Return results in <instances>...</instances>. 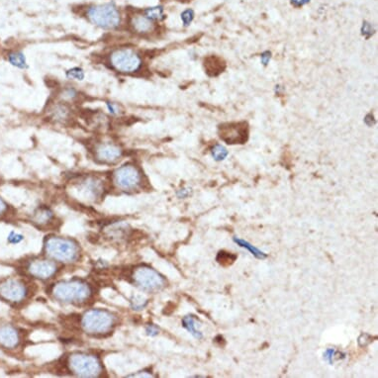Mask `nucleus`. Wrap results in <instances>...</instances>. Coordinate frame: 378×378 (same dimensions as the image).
I'll return each instance as SVG.
<instances>
[{
	"label": "nucleus",
	"instance_id": "nucleus-1",
	"mask_svg": "<svg viewBox=\"0 0 378 378\" xmlns=\"http://www.w3.org/2000/svg\"><path fill=\"white\" fill-rule=\"evenodd\" d=\"M48 293L57 303L81 307L92 303L95 289L84 279L73 278L54 282L50 286Z\"/></svg>",
	"mask_w": 378,
	"mask_h": 378
},
{
	"label": "nucleus",
	"instance_id": "nucleus-2",
	"mask_svg": "<svg viewBox=\"0 0 378 378\" xmlns=\"http://www.w3.org/2000/svg\"><path fill=\"white\" fill-rule=\"evenodd\" d=\"M83 333L93 338L110 335L118 324V316L106 309L86 310L79 320Z\"/></svg>",
	"mask_w": 378,
	"mask_h": 378
},
{
	"label": "nucleus",
	"instance_id": "nucleus-3",
	"mask_svg": "<svg viewBox=\"0 0 378 378\" xmlns=\"http://www.w3.org/2000/svg\"><path fill=\"white\" fill-rule=\"evenodd\" d=\"M43 252L45 256L64 265L77 263L81 255L80 245L74 239L56 235L46 237Z\"/></svg>",
	"mask_w": 378,
	"mask_h": 378
},
{
	"label": "nucleus",
	"instance_id": "nucleus-4",
	"mask_svg": "<svg viewBox=\"0 0 378 378\" xmlns=\"http://www.w3.org/2000/svg\"><path fill=\"white\" fill-rule=\"evenodd\" d=\"M105 63L111 71L124 75H134L144 66L142 54L130 47L112 49L106 55Z\"/></svg>",
	"mask_w": 378,
	"mask_h": 378
},
{
	"label": "nucleus",
	"instance_id": "nucleus-5",
	"mask_svg": "<svg viewBox=\"0 0 378 378\" xmlns=\"http://www.w3.org/2000/svg\"><path fill=\"white\" fill-rule=\"evenodd\" d=\"M112 186L123 193H135L146 186L142 168L133 162H128L116 167L110 177Z\"/></svg>",
	"mask_w": 378,
	"mask_h": 378
},
{
	"label": "nucleus",
	"instance_id": "nucleus-6",
	"mask_svg": "<svg viewBox=\"0 0 378 378\" xmlns=\"http://www.w3.org/2000/svg\"><path fill=\"white\" fill-rule=\"evenodd\" d=\"M67 370L74 376L84 378L101 377L104 372L100 358L94 354L85 352H73L65 360Z\"/></svg>",
	"mask_w": 378,
	"mask_h": 378
},
{
	"label": "nucleus",
	"instance_id": "nucleus-7",
	"mask_svg": "<svg viewBox=\"0 0 378 378\" xmlns=\"http://www.w3.org/2000/svg\"><path fill=\"white\" fill-rule=\"evenodd\" d=\"M84 17L93 26L106 31L117 30L123 22L121 11L115 2L90 5L85 9Z\"/></svg>",
	"mask_w": 378,
	"mask_h": 378
},
{
	"label": "nucleus",
	"instance_id": "nucleus-8",
	"mask_svg": "<svg viewBox=\"0 0 378 378\" xmlns=\"http://www.w3.org/2000/svg\"><path fill=\"white\" fill-rule=\"evenodd\" d=\"M129 281L141 291L147 293H158L167 286L165 277L147 265L134 267L129 273Z\"/></svg>",
	"mask_w": 378,
	"mask_h": 378
},
{
	"label": "nucleus",
	"instance_id": "nucleus-9",
	"mask_svg": "<svg viewBox=\"0 0 378 378\" xmlns=\"http://www.w3.org/2000/svg\"><path fill=\"white\" fill-rule=\"evenodd\" d=\"M72 189L76 198L91 203L100 201L107 191L106 182L102 178L94 174H85L77 178L72 181Z\"/></svg>",
	"mask_w": 378,
	"mask_h": 378
},
{
	"label": "nucleus",
	"instance_id": "nucleus-10",
	"mask_svg": "<svg viewBox=\"0 0 378 378\" xmlns=\"http://www.w3.org/2000/svg\"><path fill=\"white\" fill-rule=\"evenodd\" d=\"M30 295V287L22 279L7 278L0 281V298L12 304L19 305Z\"/></svg>",
	"mask_w": 378,
	"mask_h": 378
},
{
	"label": "nucleus",
	"instance_id": "nucleus-11",
	"mask_svg": "<svg viewBox=\"0 0 378 378\" xmlns=\"http://www.w3.org/2000/svg\"><path fill=\"white\" fill-rule=\"evenodd\" d=\"M90 152L97 163L105 165L116 164L124 157V149L121 144L111 141L96 142Z\"/></svg>",
	"mask_w": 378,
	"mask_h": 378
},
{
	"label": "nucleus",
	"instance_id": "nucleus-12",
	"mask_svg": "<svg viewBox=\"0 0 378 378\" xmlns=\"http://www.w3.org/2000/svg\"><path fill=\"white\" fill-rule=\"evenodd\" d=\"M60 268L54 260L47 257H33L24 266V271L32 278L48 281L59 272Z\"/></svg>",
	"mask_w": 378,
	"mask_h": 378
},
{
	"label": "nucleus",
	"instance_id": "nucleus-13",
	"mask_svg": "<svg viewBox=\"0 0 378 378\" xmlns=\"http://www.w3.org/2000/svg\"><path fill=\"white\" fill-rule=\"evenodd\" d=\"M128 26L133 34L141 37H146L153 34L156 29V23L143 13L132 14L129 17Z\"/></svg>",
	"mask_w": 378,
	"mask_h": 378
},
{
	"label": "nucleus",
	"instance_id": "nucleus-14",
	"mask_svg": "<svg viewBox=\"0 0 378 378\" xmlns=\"http://www.w3.org/2000/svg\"><path fill=\"white\" fill-rule=\"evenodd\" d=\"M48 119L55 124H66L72 118V109L69 103L56 100L47 110Z\"/></svg>",
	"mask_w": 378,
	"mask_h": 378
},
{
	"label": "nucleus",
	"instance_id": "nucleus-15",
	"mask_svg": "<svg viewBox=\"0 0 378 378\" xmlns=\"http://www.w3.org/2000/svg\"><path fill=\"white\" fill-rule=\"evenodd\" d=\"M21 343L20 331L10 324L0 325V346L7 350H13Z\"/></svg>",
	"mask_w": 378,
	"mask_h": 378
},
{
	"label": "nucleus",
	"instance_id": "nucleus-16",
	"mask_svg": "<svg viewBox=\"0 0 378 378\" xmlns=\"http://www.w3.org/2000/svg\"><path fill=\"white\" fill-rule=\"evenodd\" d=\"M220 138L228 144H243L247 141V132L240 124H228L220 127Z\"/></svg>",
	"mask_w": 378,
	"mask_h": 378
},
{
	"label": "nucleus",
	"instance_id": "nucleus-17",
	"mask_svg": "<svg viewBox=\"0 0 378 378\" xmlns=\"http://www.w3.org/2000/svg\"><path fill=\"white\" fill-rule=\"evenodd\" d=\"M31 221L36 227L42 230H48L55 227L56 217L48 206H40L32 214Z\"/></svg>",
	"mask_w": 378,
	"mask_h": 378
},
{
	"label": "nucleus",
	"instance_id": "nucleus-18",
	"mask_svg": "<svg viewBox=\"0 0 378 378\" xmlns=\"http://www.w3.org/2000/svg\"><path fill=\"white\" fill-rule=\"evenodd\" d=\"M128 227V225L122 223L112 224L105 229V236L110 240L121 242L129 236L130 230Z\"/></svg>",
	"mask_w": 378,
	"mask_h": 378
},
{
	"label": "nucleus",
	"instance_id": "nucleus-19",
	"mask_svg": "<svg viewBox=\"0 0 378 378\" xmlns=\"http://www.w3.org/2000/svg\"><path fill=\"white\" fill-rule=\"evenodd\" d=\"M182 327L192 335L193 338L196 340H202L203 334L201 331L198 330V320L193 315H186L182 318L181 321Z\"/></svg>",
	"mask_w": 378,
	"mask_h": 378
},
{
	"label": "nucleus",
	"instance_id": "nucleus-20",
	"mask_svg": "<svg viewBox=\"0 0 378 378\" xmlns=\"http://www.w3.org/2000/svg\"><path fill=\"white\" fill-rule=\"evenodd\" d=\"M56 96H57V100L71 104L78 100L80 94H79V91L76 89H74L73 86H65V87H62L60 91L57 92Z\"/></svg>",
	"mask_w": 378,
	"mask_h": 378
},
{
	"label": "nucleus",
	"instance_id": "nucleus-21",
	"mask_svg": "<svg viewBox=\"0 0 378 378\" xmlns=\"http://www.w3.org/2000/svg\"><path fill=\"white\" fill-rule=\"evenodd\" d=\"M233 241H234V243H236L238 246H240L241 248H244V249H247L254 257L258 258V259H265L268 257V254L266 252H264L263 251H260L259 249L255 248L254 246H252L251 243H249L248 241L246 240H243V239H240V238H237V237H234L233 238Z\"/></svg>",
	"mask_w": 378,
	"mask_h": 378
},
{
	"label": "nucleus",
	"instance_id": "nucleus-22",
	"mask_svg": "<svg viewBox=\"0 0 378 378\" xmlns=\"http://www.w3.org/2000/svg\"><path fill=\"white\" fill-rule=\"evenodd\" d=\"M8 62L15 68L20 70H26L29 68L25 54L20 51L11 52L8 54Z\"/></svg>",
	"mask_w": 378,
	"mask_h": 378
},
{
	"label": "nucleus",
	"instance_id": "nucleus-23",
	"mask_svg": "<svg viewBox=\"0 0 378 378\" xmlns=\"http://www.w3.org/2000/svg\"><path fill=\"white\" fill-rule=\"evenodd\" d=\"M143 14L144 16H147L152 21H154L155 23L161 22V21H162L165 18L163 7L161 6V5L152 6V7H148L146 9H144Z\"/></svg>",
	"mask_w": 378,
	"mask_h": 378
},
{
	"label": "nucleus",
	"instance_id": "nucleus-24",
	"mask_svg": "<svg viewBox=\"0 0 378 378\" xmlns=\"http://www.w3.org/2000/svg\"><path fill=\"white\" fill-rule=\"evenodd\" d=\"M237 258H238V255L235 253H232V252H229L226 251H220L217 253L216 261L220 266H222L224 268H228L234 264Z\"/></svg>",
	"mask_w": 378,
	"mask_h": 378
},
{
	"label": "nucleus",
	"instance_id": "nucleus-25",
	"mask_svg": "<svg viewBox=\"0 0 378 378\" xmlns=\"http://www.w3.org/2000/svg\"><path fill=\"white\" fill-rule=\"evenodd\" d=\"M65 75L69 80L83 81L85 78V71L81 67H73L67 70Z\"/></svg>",
	"mask_w": 378,
	"mask_h": 378
},
{
	"label": "nucleus",
	"instance_id": "nucleus-26",
	"mask_svg": "<svg viewBox=\"0 0 378 378\" xmlns=\"http://www.w3.org/2000/svg\"><path fill=\"white\" fill-rule=\"evenodd\" d=\"M130 305L131 308L135 311H141L144 310L148 305V299L144 298L141 295H133L130 298Z\"/></svg>",
	"mask_w": 378,
	"mask_h": 378
},
{
	"label": "nucleus",
	"instance_id": "nucleus-27",
	"mask_svg": "<svg viewBox=\"0 0 378 378\" xmlns=\"http://www.w3.org/2000/svg\"><path fill=\"white\" fill-rule=\"evenodd\" d=\"M345 358V354L337 352L335 348H327L324 353V360L329 362V364L333 365L336 360H343Z\"/></svg>",
	"mask_w": 378,
	"mask_h": 378
},
{
	"label": "nucleus",
	"instance_id": "nucleus-28",
	"mask_svg": "<svg viewBox=\"0 0 378 378\" xmlns=\"http://www.w3.org/2000/svg\"><path fill=\"white\" fill-rule=\"evenodd\" d=\"M211 154L216 162H222L227 158L228 151L224 146L218 144H215V146L212 148Z\"/></svg>",
	"mask_w": 378,
	"mask_h": 378
},
{
	"label": "nucleus",
	"instance_id": "nucleus-29",
	"mask_svg": "<svg viewBox=\"0 0 378 378\" xmlns=\"http://www.w3.org/2000/svg\"><path fill=\"white\" fill-rule=\"evenodd\" d=\"M105 107H106L108 114L110 116H112V117H119V116H121L123 113L121 106L118 103L113 102V101H106Z\"/></svg>",
	"mask_w": 378,
	"mask_h": 378
},
{
	"label": "nucleus",
	"instance_id": "nucleus-30",
	"mask_svg": "<svg viewBox=\"0 0 378 378\" xmlns=\"http://www.w3.org/2000/svg\"><path fill=\"white\" fill-rule=\"evenodd\" d=\"M194 19V11L192 9H186L181 13V21L184 27H188Z\"/></svg>",
	"mask_w": 378,
	"mask_h": 378
},
{
	"label": "nucleus",
	"instance_id": "nucleus-31",
	"mask_svg": "<svg viewBox=\"0 0 378 378\" xmlns=\"http://www.w3.org/2000/svg\"><path fill=\"white\" fill-rule=\"evenodd\" d=\"M146 334L149 337H156L160 334V329L158 328V326H156L154 324H149L146 327Z\"/></svg>",
	"mask_w": 378,
	"mask_h": 378
},
{
	"label": "nucleus",
	"instance_id": "nucleus-32",
	"mask_svg": "<svg viewBox=\"0 0 378 378\" xmlns=\"http://www.w3.org/2000/svg\"><path fill=\"white\" fill-rule=\"evenodd\" d=\"M372 341V337L368 334H361L359 338V344L360 346H366L368 343H370Z\"/></svg>",
	"mask_w": 378,
	"mask_h": 378
},
{
	"label": "nucleus",
	"instance_id": "nucleus-33",
	"mask_svg": "<svg viewBox=\"0 0 378 378\" xmlns=\"http://www.w3.org/2000/svg\"><path fill=\"white\" fill-rule=\"evenodd\" d=\"M23 239H24V237L22 235L16 234V233L12 232L11 234L9 235V237H8V242L11 243V244H18L21 241H23Z\"/></svg>",
	"mask_w": 378,
	"mask_h": 378
},
{
	"label": "nucleus",
	"instance_id": "nucleus-34",
	"mask_svg": "<svg viewBox=\"0 0 378 378\" xmlns=\"http://www.w3.org/2000/svg\"><path fill=\"white\" fill-rule=\"evenodd\" d=\"M361 31H362V34L366 38H368V37H370L373 34V27L369 23H363Z\"/></svg>",
	"mask_w": 378,
	"mask_h": 378
},
{
	"label": "nucleus",
	"instance_id": "nucleus-35",
	"mask_svg": "<svg viewBox=\"0 0 378 378\" xmlns=\"http://www.w3.org/2000/svg\"><path fill=\"white\" fill-rule=\"evenodd\" d=\"M190 194H191V189L188 188V187H182V188H180V190H178V192H177V196H178L180 199L187 198Z\"/></svg>",
	"mask_w": 378,
	"mask_h": 378
},
{
	"label": "nucleus",
	"instance_id": "nucleus-36",
	"mask_svg": "<svg viewBox=\"0 0 378 378\" xmlns=\"http://www.w3.org/2000/svg\"><path fill=\"white\" fill-rule=\"evenodd\" d=\"M8 211V205L6 204V202L0 197V217L4 216Z\"/></svg>",
	"mask_w": 378,
	"mask_h": 378
},
{
	"label": "nucleus",
	"instance_id": "nucleus-37",
	"mask_svg": "<svg viewBox=\"0 0 378 378\" xmlns=\"http://www.w3.org/2000/svg\"><path fill=\"white\" fill-rule=\"evenodd\" d=\"M153 376H154V375L152 374V372H148V371H146V370L139 371V372H137V373L127 375V377H153Z\"/></svg>",
	"mask_w": 378,
	"mask_h": 378
},
{
	"label": "nucleus",
	"instance_id": "nucleus-38",
	"mask_svg": "<svg viewBox=\"0 0 378 378\" xmlns=\"http://www.w3.org/2000/svg\"><path fill=\"white\" fill-rule=\"evenodd\" d=\"M270 57H271L270 52H265L263 54H261V63H263L265 66H267L270 61Z\"/></svg>",
	"mask_w": 378,
	"mask_h": 378
},
{
	"label": "nucleus",
	"instance_id": "nucleus-39",
	"mask_svg": "<svg viewBox=\"0 0 378 378\" xmlns=\"http://www.w3.org/2000/svg\"><path fill=\"white\" fill-rule=\"evenodd\" d=\"M309 1L310 0H291L292 4L295 6H303V5L307 4Z\"/></svg>",
	"mask_w": 378,
	"mask_h": 378
},
{
	"label": "nucleus",
	"instance_id": "nucleus-40",
	"mask_svg": "<svg viewBox=\"0 0 378 378\" xmlns=\"http://www.w3.org/2000/svg\"><path fill=\"white\" fill-rule=\"evenodd\" d=\"M214 342H215V343H218V342H219V345H220V346H224V345H225V340H224V338H223L222 336H218L217 338H215Z\"/></svg>",
	"mask_w": 378,
	"mask_h": 378
}]
</instances>
